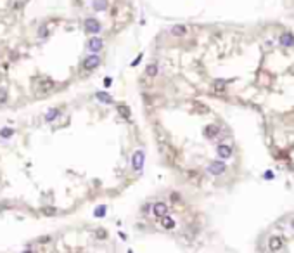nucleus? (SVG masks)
I'll return each instance as SVG.
<instances>
[{
    "label": "nucleus",
    "instance_id": "obj_24",
    "mask_svg": "<svg viewBox=\"0 0 294 253\" xmlns=\"http://www.w3.org/2000/svg\"><path fill=\"white\" fill-rule=\"evenodd\" d=\"M38 35H40V37H45V35H47V30H45V28H40V33H38Z\"/></svg>",
    "mask_w": 294,
    "mask_h": 253
},
{
    "label": "nucleus",
    "instance_id": "obj_27",
    "mask_svg": "<svg viewBox=\"0 0 294 253\" xmlns=\"http://www.w3.org/2000/svg\"><path fill=\"white\" fill-rule=\"evenodd\" d=\"M293 227H294V220H293Z\"/></svg>",
    "mask_w": 294,
    "mask_h": 253
},
{
    "label": "nucleus",
    "instance_id": "obj_20",
    "mask_svg": "<svg viewBox=\"0 0 294 253\" xmlns=\"http://www.w3.org/2000/svg\"><path fill=\"white\" fill-rule=\"evenodd\" d=\"M93 215H95V217H104V215H106V206H99V208L93 212Z\"/></svg>",
    "mask_w": 294,
    "mask_h": 253
},
{
    "label": "nucleus",
    "instance_id": "obj_7",
    "mask_svg": "<svg viewBox=\"0 0 294 253\" xmlns=\"http://www.w3.org/2000/svg\"><path fill=\"white\" fill-rule=\"evenodd\" d=\"M102 49V40L99 37H92L90 40H88V51L92 52H99Z\"/></svg>",
    "mask_w": 294,
    "mask_h": 253
},
{
    "label": "nucleus",
    "instance_id": "obj_2",
    "mask_svg": "<svg viewBox=\"0 0 294 253\" xmlns=\"http://www.w3.org/2000/svg\"><path fill=\"white\" fill-rule=\"evenodd\" d=\"M152 213L156 215V217H164L166 213H168V205L166 203H163V201H158V203H154V206H152Z\"/></svg>",
    "mask_w": 294,
    "mask_h": 253
},
{
    "label": "nucleus",
    "instance_id": "obj_13",
    "mask_svg": "<svg viewBox=\"0 0 294 253\" xmlns=\"http://www.w3.org/2000/svg\"><path fill=\"white\" fill-rule=\"evenodd\" d=\"M204 133H206V137H214L216 133H218V127L216 125H209V127H206V130H204Z\"/></svg>",
    "mask_w": 294,
    "mask_h": 253
},
{
    "label": "nucleus",
    "instance_id": "obj_1",
    "mask_svg": "<svg viewBox=\"0 0 294 253\" xmlns=\"http://www.w3.org/2000/svg\"><path fill=\"white\" fill-rule=\"evenodd\" d=\"M144 160H145V154H144V151H140V149H139V151L133 153L132 165H133V170H135V172H140V170H142Z\"/></svg>",
    "mask_w": 294,
    "mask_h": 253
},
{
    "label": "nucleus",
    "instance_id": "obj_14",
    "mask_svg": "<svg viewBox=\"0 0 294 253\" xmlns=\"http://www.w3.org/2000/svg\"><path fill=\"white\" fill-rule=\"evenodd\" d=\"M185 26H182V24H177V26H173L171 28V33L175 35V37H182V35H185Z\"/></svg>",
    "mask_w": 294,
    "mask_h": 253
},
{
    "label": "nucleus",
    "instance_id": "obj_12",
    "mask_svg": "<svg viewBox=\"0 0 294 253\" xmlns=\"http://www.w3.org/2000/svg\"><path fill=\"white\" fill-rule=\"evenodd\" d=\"M97 99L101 102H104V104H111L112 102V97L109 94H106V92H97Z\"/></svg>",
    "mask_w": 294,
    "mask_h": 253
},
{
    "label": "nucleus",
    "instance_id": "obj_3",
    "mask_svg": "<svg viewBox=\"0 0 294 253\" xmlns=\"http://www.w3.org/2000/svg\"><path fill=\"white\" fill-rule=\"evenodd\" d=\"M282 244H284V241H282L280 236H272V238L268 239V248H270L272 252H279V250H282Z\"/></svg>",
    "mask_w": 294,
    "mask_h": 253
},
{
    "label": "nucleus",
    "instance_id": "obj_4",
    "mask_svg": "<svg viewBox=\"0 0 294 253\" xmlns=\"http://www.w3.org/2000/svg\"><path fill=\"white\" fill-rule=\"evenodd\" d=\"M208 172L213 173V175H220V173L225 172V163H223V161H213V163H209Z\"/></svg>",
    "mask_w": 294,
    "mask_h": 253
},
{
    "label": "nucleus",
    "instance_id": "obj_9",
    "mask_svg": "<svg viewBox=\"0 0 294 253\" xmlns=\"http://www.w3.org/2000/svg\"><path fill=\"white\" fill-rule=\"evenodd\" d=\"M280 43H282L284 47H293V45H294V37H293V33H284V35L280 37Z\"/></svg>",
    "mask_w": 294,
    "mask_h": 253
},
{
    "label": "nucleus",
    "instance_id": "obj_5",
    "mask_svg": "<svg viewBox=\"0 0 294 253\" xmlns=\"http://www.w3.org/2000/svg\"><path fill=\"white\" fill-rule=\"evenodd\" d=\"M85 30L88 31V33H99L101 31V23L97 19H87L85 21Z\"/></svg>",
    "mask_w": 294,
    "mask_h": 253
},
{
    "label": "nucleus",
    "instance_id": "obj_11",
    "mask_svg": "<svg viewBox=\"0 0 294 253\" xmlns=\"http://www.w3.org/2000/svg\"><path fill=\"white\" fill-rule=\"evenodd\" d=\"M161 225L164 227V229H173L175 227V220H173L171 217H161Z\"/></svg>",
    "mask_w": 294,
    "mask_h": 253
},
{
    "label": "nucleus",
    "instance_id": "obj_26",
    "mask_svg": "<svg viewBox=\"0 0 294 253\" xmlns=\"http://www.w3.org/2000/svg\"><path fill=\"white\" fill-rule=\"evenodd\" d=\"M23 253H31V252H30V250H26V252H23Z\"/></svg>",
    "mask_w": 294,
    "mask_h": 253
},
{
    "label": "nucleus",
    "instance_id": "obj_17",
    "mask_svg": "<svg viewBox=\"0 0 294 253\" xmlns=\"http://www.w3.org/2000/svg\"><path fill=\"white\" fill-rule=\"evenodd\" d=\"M118 111H120V114H121L123 118H128V116H130V109H128L126 106H123V104L118 106Z\"/></svg>",
    "mask_w": 294,
    "mask_h": 253
},
{
    "label": "nucleus",
    "instance_id": "obj_16",
    "mask_svg": "<svg viewBox=\"0 0 294 253\" xmlns=\"http://www.w3.org/2000/svg\"><path fill=\"white\" fill-rule=\"evenodd\" d=\"M12 133H14L12 128H2V130H0V137H2V139H9V137H12Z\"/></svg>",
    "mask_w": 294,
    "mask_h": 253
},
{
    "label": "nucleus",
    "instance_id": "obj_23",
    "mask_svg": "<svg viewBox=\"0 0 294 253\" xmlns=\"http://www.w3.org/2000/svg\"><path fill=\"white\" fill-rule=\"evenodd\" d=\"M265 177H266V179H274V172H270V170L265 172Z\"/></svg>",
    "mask_w": 294,
    "mask_h": 253
},
{
    "label": "nucleus",
    "instance_id": "obj_21",
    "mask_svg": "<svg viewBox=\"0 0 294 253\" xmlns=\"http://www.w3.org/2000/svg\"><path fill=\"white\" fill-rule=\"evenodd\" d=\"M5 101H7V92L5 89H0V104H4Z\"/></svg>",
    "mask_w": 294,
    "mask_h": 253
},
{
    "label": "nucleus",
    "instance_id": "obj_18",
    "mask_svg": "<svg viewBox=\"0 0 294 253\" xmlns=\"http://www.w3.org/2000/svg\"><path fill=\"white\" fill-rule=\"evenodd\" d=\"M145 73H147L149 76L158 75V66H156V64H149V66H147V70H145Z\"/></svg>",
    "mask_w": 294,
    "mask_h": 253
},
{
    "label": "nucleus",
    "instance_id": "obj_22",
    "mask_svg": "<svg viewBox=\"0 0 294 253\" xmlns=\"http://www.w3.org/2000/svg\"><path fill=\"white\" fill-rule=\"evenodd\" d=\"M140 61H142V54H140V56H139V57H137V59H135V61L132 62V66H137V64H139Z\"/></svg>",
    "mask_w": 294,
    "mask_h": 253
},
{
    "label": "nucleus",
    "instance_id": "obj_6",
    "mask_svg": "<svg viewBox=\"0 0 294 253\" xmlns=\"http://www.w3.org/2000/svg\"><path fill=\"white\" fill-rule=\"evenodd\" d=\"M99 62H101L99 56H88V57L85 59V62H83V68H85V70H93V68L99 66Z\"/></svg>",
    "mask_w": 294,
    "mask_h": 253
},
{
    "label": "nucleus",
    "instance_id": "obj_15",
    "mask_svg": "<svg viewBox=\"0 0 294 253\" xmlns=\"http://www.w3.org/2000/svg\"><path fill=\"white\" fill-rule=\"evenodd\" d=\"M57 116H59V109H50V111L47 113L45 120H47V122H52V120H55Z\"/></svg>",
    "mask_w": 294,
    "mask_h": 253
},
{
    "label": "nucleus",
    "instance_id": "obj_25",
    "mask_svg": "<svg viewBox=\"0 0 294 253\" xmlns=\"http://www.w3.org/2000/svg\"><path fill=\"white\" fill-rule=\"evenodd\" d=\"M104 85H106V87H109V85H111V78H109V76L104 80Z\"/></svg>",
    "mask_w": 294,
    "mask_h": 253
},
{
    "label": "nucleus",
    "instance_id": "obj_10",
    "mask_svg": "<svg viewBox=\"0 0 294 253\" xmlns=\"http://www.w3.org/2000/svg\"><path fill=\"white\" fill-rule=\"evenodd\" d=\"M92 5L95 10H106L107 9V0H92Z\"/></svg>",
    "mask_w": 294,
    "mask_h": 253
},
{
    "label": "nucleus",
    "instance_id": "obj_8",
    "mask_svg": "<svg viewBox=\"0 0 294 253\" xmlns=\"http://www.w3.org/2000/svg\"><path fill=\"white\" fill-rule=\"evenodd\" d=\"M216 151H218V156H220V158H230V156H232V147H230V146H225V144H220Z\"/></svg>",
    "mask_w": 294,
    "mask_h": 253
},
{
    "label": "nucleus",
    "instance_id": "obj_19",
    "mask_svg": "<svg viewBox=\"0 0 294 253\" xmlns=\"http://www.w3.org/2000/svg\"><path fill=\"white\" fill-rule=\"evenodd\" d=\"M42 213H43L45 217H52V215H55V213H57V210H55V208H52V206H47V208H43V210H42Z\"/></svg>",
    "mask_w": 294,
    "mask_h": 253
}]
</instances>
